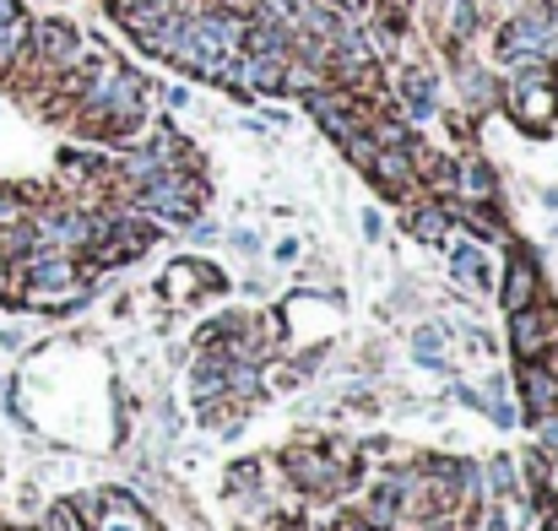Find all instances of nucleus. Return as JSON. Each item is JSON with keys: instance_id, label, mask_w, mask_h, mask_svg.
<instances>
[{"instance_id": "nucleus-1", "label": "nucleus", "mask_w": 558, "mask_h": 531, "mask_svg": "<svg viewBox=\"0 0 558 531\" xmlns=\"http://www.w3.org/2000/svg\"><path fill=\"white\" fill-rule=\"evenodd\" d=\"M87 114L104 120L109 131L142 125V82H136L131 71H104V76L87 87Z\"/></svg>"}, {"instance_id": "nucleus-2", "label": "nucleus", "mask_w": 558, "mask_h": 531, "mask_svg": "<svg viewBox=\"0 0 558 531\" xmlns=\"http://www.w3.org/2000/svg\"><path fill=\"white\" fill-rule=\"evenodd\" d=\"M142 212H158L169 222H195V201H201V179L180 174V169H163L158 179L142 184Z\"/></svg>"}, {"instance_id": "nucleus-3", "label": "nucleus", "mask_w": 558, "mask_h": 531, "mask_svg": "<svg viewBox=\"0 0 558 531\" xmlns=\"http://www.w3.org/2000/svg\"><path fill=\"white\" fill-rule=\"evenodd\" d=\"M33 49L49 60V65H76L82 60V33L71 22H38L33 27Z\"/></svg>"}, {"instance_id": "nucleus-4", "label": "nucleus", "mask_w": 558, "mask_h": 531, "mask_svg": "<svg viewBox=\"0 0 558 531\" xmlns=\"http://www.w3.org/2000/svg\"><path fill=\"white\" fill-rule=\"evenodd\" d=\"M510 109H515L521 125L554 120V93H548V82H515V87H510Z\"/></svg>"}, {"instance_id": "nucleus-5", "label": "nucleus", "mask_w": 558, "mask_h": 531, "mask_svg": "<svg viewBox=\"0 0 558 531\" xmlns=\"http://www.w3.org/2000/svg\"><path fill=\"white\" fill-rule=\"evenodd\" d=\"M27 49H33V22H27V11H22V5H16V11H0V71H11Z\"/></svg>"}, {"instance_id": "nucleus-6", "label": "nucleus", "mask_w": 558, "mask_h": 531, "mask_svg": "<svg viewBox=\"0 0 558 531\" xmlns=\"http://www.w3.org/2000/svg\"><path fill=\"white\" fill-rule=\"evenodd\" d=\"M532 299H537V266L532 261H515L510 266V282H505V304L510 310H532Z\"/></svg>"}, {"instance_id": "nucleus-7", "label": "nucleus", "mask_w": 558, "mask_h": 531, "mask_svg": "<svg viewBox=\"0 0 558 531\" xmlns=\"http://www.w3.org/2000/svg\"><path fill=\"white\" fill-rule=\"evenodd\" d=\"M450 266H456V277H461L466 288H477V293H488V266H483V255H477V244H456V250H450Z\"/></svg>"}, {"instance_id": "nucleus-8", "label": "nucleus", "mask_w": 558, "mask_h": 531, "mask_svg": "<svg viewBox=\"0 0 558 531\" xmlns=\"http://www.w3.org/2000/svg\"><path fill=\"white\" fill-rule=\"evenodd\" d=\"M401 98H407V109H412L417 120H428V114H434V82H428L423 71H407V82H401Z\"/></svg>"}, {"instance_id": "nucleus-9", "label": "nucleus", "mask_w": 558, "mask_h": 531, "mask_svg": "<svg viewBox=\"0 0 558 531\" xmlns=\"http://www.w3.org/2000/svg\"><path fill=\"white\" fill-rule=\"evenodd\" d=\"M543 342H548V337H543V321H537L532 310H515V348H521L526 358H537L543 353Z\"/></svg>"}, {"instance_id": "nucleus-10", "label": "nucleus", "mask_w": 558, "mask_h": 531, "mask_svg": "<svg viewBox=\"0 0 558 531\" xmlns=\"http://www.w3.org/2000/svg\"><path fill=\"white\" fill-rule=\"evenodd\" d=\"M526 396H532L537 412H548V407L558 401V379L554 374H543V369H526Z\"/></svg>"}, {"instance_id": "nucleus-11", "label": "nucleus", "mask_w": 558, "mask_h": 531, "mask_svg": "<svg viewBox=\"0 0 558 531\" xmlns=\"http://www.w3.org/2000/svg\"><path fill=\"white\" fill-rule=\"evenodd\" d=\"M417 239H428V244H439L445 239V212L439 206H423V212H412V222H407Z\"/></svg>"}, {"instance_id": "nucleus-12", "label": "nucleus", "mask_w": 558, "mask_h": 531, "mask_svg": "<svg viewBox=\"0 0 558 531\" xmlns=\"http://www.w3.org/2000/svg\"><path fill=\"white\" fill-rule=\"evenodd\" d=\"M222 374H228V363H222V358L195 363V379H190V385H195V396H217V390H222Z\"/></svg>"}, {"instance_id": "nucleus-13", "label": "nucleus", "mask_w": 558, "mask_h": 531, "mask_svg": "<svg viewBox=\"0 0 558 531\" xmlns=\"http://www.w3.org/2000/svg\"><path fill=\"white\" fill-rule=\"evenodd\" d=\"M412 353L423 358V363H439V353H445V331H439V326H423V331L412 337Z\"/></svg>"}, {"instance_id": "nucleus-14", "label": "nucleus", "mask_w": 558, "mask_h": 531, "mask_svg": "<svg viewBox=\"0 0 558 531\" xmlns=\"http://www.w3.org/2000/svg\"><path fill=\"white\" fill-rule=\"evenodd\" d=\"M472 27H477V5H472V0H450V33L466 44V38H472Z\"/></svg>"}, {"instance_id": "nucleus-15", "label": "nucleus", "mask_w": 558, "mask_h": 531, "mask_svg": "<svg viewBox=\"0 0 558 531\" xmlns=\"http://www.w3.org/2000/svg\"><path fill=\"white\" fill-rule=\"evenodd\" d=\"M466 184H472L477 195H488V190H494V174H488L483 164H472V169H466Z\"/></svg>"}, {"instance_id": "nucleus-16", "label": "nucleus", "mask_w": 558, "mask_h": 531, "mask_svg": "<svg viewBox=\"0 0 558 531\" xmlns=\"http://www.w3.org/2000/svg\"><path fill=\"white\" fill-rule=\"evenodd\" d=\"M16 217H22V206H16V195H11V190H0V228H11Z\"/></svg>"}, {"instance_id": "nucleus-17", "label": "nucleus", "mask_w": 558, "mask_h": 531, "mask_svg": "<svg viewBox=\"0 0 558 531\" xmlns=\"http://www.w3.org/2000/svg\"><path fill=\"white\" fill-rule=\"evenodd\" d=\"M494 483H499V488H505V494H510V488H515V472H510V461H494Z\"/></svg>"}, {"instance_id": "nucleus-18", "label": "nucleus", "mask_w": 558, "mask_h": 531, "mask_svg": "<svg viewBox=\"0 0 558 531\" xmlns=\"http://www.w3.org/2000/svg\"><path fill=\"white\" fill-rule=\"evenodd\" d=\"M233 244H239V250H244V255H255V250H260V239H255V233H250V228H239V233H233Z\"/></svg>"}, {"instance_id": "nucleus-19", "label": "nucleus", "mask_w": 558, "mask_h": 531, "mask_svg": "<svg viewBox=\"0 0 558 531\" xmlns=\"http://www.w3.org/2000/svg\"><path fill=\"white\" fill-rule=\"evenodd\" d=\"M543 450H558V418L543 423Z\"/></svg>"}, {"instance_id": "nucleus-20", "label": "nucleus", "mask_w": 558, "mask_h": 531, "mask_svg": "<svg viewBox=\"0 0 558 531\" xmlns=\"http://www.w3.org/2000/svg\"><path fill=\"white\" fill-rule=\"evenodd\" d=\"M342 5H364V0H342Z\"/></svg>"}, {"instance_id": "nucleus-21", "label": "nucleus", "mask_w": 558, "mask_h": 531, "mask_svg": "<svg viewBox=\"0 0 558 531\" xmlns=\"http://www.w3.org/2000/svg\"><path fill=\"white\" fill-rule=\"evenodd\" d=\"M114 5H136V0H114Z\"/></svg>"}, {"instance_id": "nucleus-22", "label": "nucleus", "mask_w": 558, "mask_h": 531, "mask_svg": "<svg viewBox=\"0 0 558 531\" xmlns=\"http://www.w3.org/2000/svg\"><path fill=\"white\" fill-rule=\"evenodd\" d=\"M120 531H131V527H120Z\"/></svg>"}]
</instances>
